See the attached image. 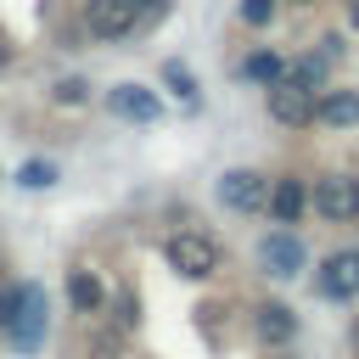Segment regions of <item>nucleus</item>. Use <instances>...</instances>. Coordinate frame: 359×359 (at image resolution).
Instances as JSON below:
<instances>
[{"label": "nucleus", "instance_id": "obj_1", "mask_svg": "<svg viewBox=\"0 0 359 359\" xmlns=\"http://www.w3.org/2000/svg\"><path fill=\"white\" fill-rule=\"evenodd\" d=\"M163 252H168V264H174L185 280H213V275H219V241H213L208 230H196V224L168 230Z\"/></svg>", "mask_w": 359, "mask_h": 359}, {"label": "nucleus", "instance_id": "obj_2", "mask_svg": "<svg viewBox=\"0 0 359 359\" xmlns=\"http://www.w3.org/2000/svg\"><path fill=\"white\" fill-rule=\"evenodd\" d=\"M0 331H6L17 348H39V337H45V292H39V286L6 292V303H0Z\"/></svg>", "mask_w": 359, "mask_h": 359}, {"label": "nucleus", "instance_id": "obj_3", "mask_svg": "<svg viewBox=\"0 0 359 359\" xmlns=\"http://www.w3.org/2000/svg\"><path fill=\"white\" fill-rule=\"evenodd\" d=\"M314 95L320 90H309V84H297V79H275V84H264V107H269V118L280 123V129H303V123H314Z\"/></svg>", "mask_w": 359, "mask_h": 359}, {"label": "nucleus", "instance_id": "obj_4", "mask_svg": "<svg viewBox=\"0 0 359 359\" xmlns=\"http://www.w3.org/2000/svg\"><path fill=\"white\" fill-rule=\"evenodd\" d=\"M309 208H314L320 219H331V224H348V219H359V180H353V174H325V180L314 185Z\"/></svg>", "mask_w": 359, "mask_h": 359}, {"label": "nucleus", "instance_id": "obj_5", "mask_svg": "<svg viewBox=\"0 0 359 359\" xmlns=\"http://www.w3.org/2000/svg\"><path fill=\"white\" fill-rule=\"evenodd\" d=\"M135 22H140V6L135 0H90L84 6L90 39H123V34H135Z\"/></svg>", "mask_w": 359, "mask_h": 359}, {"label": "nucleus", "instance_id": "obj_6", "mask_svg": "<svg viewBox=\"0 0 359 359\" xmlns=\"http://www.w3.org/2000/svg\"><path fill=\"white\" fill-rule=\"evenodd\" d=\"M219 202H224L230 213H258V208L269 202V180L252 174V168H230V174L219 180Z\"/></svg>", "mask_w": 359, "mask_h": 359}, {"label": "nucleus", "instance_id": "obj_7", "mask_svg": "<svg viewBox=\"0 0 359 359\" xmlns=\"http://www.w3.org/2000/svg\"><path fill=\"white\" fill-rule=\"evenodd\" d=\"M258 264H264L275 280H292V275L309 264V252H303V241H297L292 230H269V236L258 241Z\"/></svg>", "mask_w": 359, "mask_h": 359}, {"label": "nucleus", "instance_id": "obj_8", "mask_svg": "<svg viewBox=\"0 0 359 359\" xmlns=\"http://www.w3.org/2000/svg\"><path fill=\"white\" fill-rule=\"evenodd\" d=\"M123 325L118 320H101V309L95 314H79V342H84V353L90 359H123Z\"/></svg>", "mask_w": 359, "mask_h": 359}, {"label": "nucleus", "instance_id": "obj_9", "mask_svg": "<svg viewBox=\"0 0 359 359\" xmlns=\"http://www.w3.org/2000/svg\"><path fill=\"white\" fill-rule=\"evenodd\" d=\"M353 292H359V258H353V252H331L325 269H320V297L342 303V297H353Z\"/></svg>", "mask_w": 359, "mask_h": 359}, {"label": "nucleus", "instance_id": "obj_10", "mask_svg": "<svg viewBox=\"0 0 359 359\" xmlns=\"http://www.w3.org/2000/svg\"><path fill=\"white\" fill-rule=\"evenodd\" d=\"M107 101H112V112L129 118V123H157V118H163V101H157L151 90H140V84H118Z\"/></svg>", "mask_w": 359, "mask_h": 359}, {"label": "nucleus", "instance_id": "obj_11", "mask_svg": "<svg viewBox=\"0 0 359 359\" xmlns=\"http://www.w3.org/2000/svg\"><path fill=\"white\" fill-rule=\"evenodd\" d=\"M264 208H269V219H275V224H297V219L309 213V191H303V180H292V174H286V180H275Z\"/></svg>", "mask_w": 359, "mask_h": 359}, {"label": "nucleus", "instance_id": "obj_12", "mask_svg": "<svg viewBox=\"0 0 359 359\" xmlns=\"http://www.w3.org/2000/svg\"><path fill=\"white\" fill-rule=\"evenodd\" d=\"M314 123L353 129L359 123V90H325V95H314Z\"/></svg>", "mask_w": 359, "mask_h": 359}, {"label": "nucleus", "instance_id": "obj_13", "mask_svg": "<svg viewBox=\"0 0 359 359\" xmlns=\"http://www.w3.org/2000/svg\"><path fill=\"white\" fill-rule=\"evenodd\" d=\"M292 337H297V314H292L286 303H264V309H258V342L286 348Z\"/></svg>", "mask_w": 359, "mask_h": 359}, {"label": "nucleus", "instance_id": "obj_14", "mask_svg": "<svg viewBox=\"0 0 359 359\" xmlns=\"http://www.w3.org/2000/svg\"><path fill=\"white\" fill-rule=\"evenodd\" d=\"M101 303H107L101 275H95V269H73V275H67V309H73V314H95Z\"/></svg>", "mask_w": 359, "mask_h": 359}, {"label": "nucleus", "instance_id": "obj_15", "mask_svg": "<svg viewBox=\"0 0 359 359\" xmlns=\"http://www.w3.org/2000/svg\"><path fill=\"white\" fill-rule=\"evenodd\" d=\"M241 73H247V79H258V84H275V79H280V73H286V62H280V56H275V50H252V56H247V67H241Z\"/></svg>", "mask_w": 359, "mask_h": 359}, {"label": "nucleus", "instance_id": "obj_16", "mask_svg": "<svg viewBox=\"0 0 359 359\" xmlns=\"http://www.w3.org/2000/svg\"><path fill=\"white\" fill-rule=\"evenodd\" d=\"M325 62H331V56H297V62L286 67V79H297V84L320 90V84H325Z\"/></svg>", "mask_w": 359, "mask_h": 359}, {"label": "nucleus", "instance_id": "obj_17", "mask_svg": "<svg viewBox=\"0 0 359 359\" xmlns=\"http://www.w3.org/2000/svg\"><path fill=\"white\" fill-rule=\"evenodd\" d=\"M112 320H118L123 331L140 325V303H135V292H118V297H112Z\"/></svg>", "mask_w": 359, "mask_h": 359}, {"label": "nucleus", "instance_id": "obj_18", "mask_svg": "<svg viewBox=\"0 0 359 359\" xmlns=\"http://www.w3.org/2000/svg\"><path fill=\"white\" fill-rule=\"evenodd\" d=\"M275 11H280V0H241V22L247 28H264Z\"/></svg>", "mask_w": 359, "mask_h": 359}, {"label": "nucleus", "instance_id": "obj_19", "mask_svg": "<svg viewBox=\"0 0 359 359\" xmlns=\"http://www.w3.org/2000/svg\"><path fill=\"white\" fill-rule=\"evenodd\" d=\"M163 79H168L180 95H196V79H191V67H180V62H168V67H163Z\"/></svg>", "mask_w": 359, "mask_h": 359}, {"label": "nucleus", "instance_id": "obj_20", "mask_svg": "<svg viewBox=\"0 0 359 359\" xmlns=\"http://www.w3.org/2000/svg\"><path fill=\"white\" fill-rule=\"evenodd\" d=\"M28 191H39V185H50V163H22V174H17Z\"/></svg>", "mask_w": 359, "mask_h": 359}, {"label": "nucleus", "instance_id": "obj_21", "mask_svg": "<svg viewBox=\"0 0 359 359\" xmlns=\"http://www.w3.org/2000/svg\"><path fill=\"white\" fill-rule=\"evenodd\" d=\"M84 90H90V84H84V79H67V84H62V90H56V101H67V107H73V101H84Z\"/></svg>", "mask_w": 359, "mask_h": 359}, {"label": "nucleus", "instance_id": "obj_22", "mask_svg": "<svg viewBox=\"0 0 359 359\" xmlns=\"http://www.w3.org/2000/svg\"><path fill=\"white\" fill-rule=\"evenodd\" d=\"M135 6H140V17H151V11H163L168 0H135Z\"/></svg>", "mask_w": 359, "mask_h": 359}, {"label": "nucleus", "instance_id": "obj_23", "mask_svg": "<svg viewBox=\"0 0 359 359\" xmlns=\"http://www.w3.org/2000/svg\"><path fill=\"white\" fill-rule=\"evenodd\" d=\"M348 22H353V28H359V0H353V6H348Z\"/></svg>", "mask_w": 359, "mask_h": 359}, {"label": "nucleus", "instance_id": "obj_24", "mask_svg": "<svg viewBox=\"0 0 359 359\" xmlns=\"http://www.w3.org/2000/svg\"><path fill=\"white\" fill-rule=\"evenodd\" d=\"M353 348H359V320H353Z\"/></svg>", "mask_w": 359, "mask_h": 359}, {"label": "nucleus", "instance_id": "obj_25", "mask_svg": "<svg viewBox=\"0 0 359 359\" xmlns=\"http://www.w3.org/2000/svg\"><path fill=\"white\" fill-rule=\"evenodd\" d=\"M286 6H314V0H286Z\"/></svg>", "mask_w": 359, "mask_h": 359}, {"label": "nucleus", "instance_id": "obj_26", "mask_svg": "<svg viewBox=\"0 0 359 359\" xmlns=\"http://www.w3.org/2000/svg\"><path fill=\"white\" fill-rule=\"evenodd\" d=\"M275 359H297V353H275Z\"/></svg>", "mask_w": 359, "mask_h": 359}, {"label": "nucleus", "instance_id": "obj_27", "mask_svg": "<svg viewBox=\"0 0 359 359\" xmlns=\"http://www.w3.org/2000/svg\"><path fill=\"white\" fill-rule=\"evenodd\" d=\"M353 258H359V247H353Z\"/></svg>", "mask_w": 359, "mask_h": 359}]
</instances>
